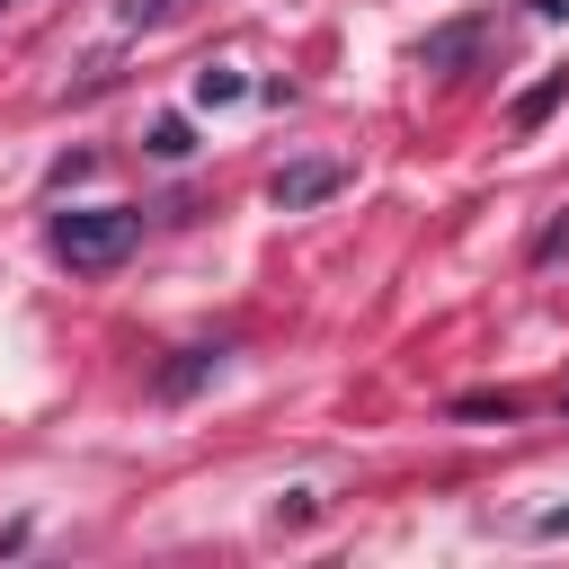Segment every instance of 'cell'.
<instances>
[{"instance_id":"3957f363","label":"cell","mask_w":569,"mask_h":569,"mask_svg":"<svg viewBox=\"0 0 569 569\" xmlns=\"http://www.w3.org/2000/svg\"><path fill=\"white\" fill-rule=\"evenodd\" d=\"M204 373H222V347H187V356H178V365L160 373V391H169V400H187V391H196Z\"/></svg>"},{"instance_id":"6da1fadb","label":"cell","mask_w":569,"mask_h":569,"mask_svg":"<svg viewBox=\"0 0 569 569\" xmlns=\"http://www.w3.org/2000/svg\"><path fill=\"white\" fill-rule=\"evenodd\" d=\"M133 240H142V213H124V204H71V213H53V258L80 267V276L124 267Z\"/></svg>"},{"instance_id":"277c9868","label":"cell","mask_w":569,"mask_h":569,"mask_svg":"<svg viewBox=\"0 0 569 569\" xmlns=\"http://www.w3.org/2000/svg\"><path fill=\"white\" fill-rule=\"evenodd\" d=\"M560 98H569V71H551V80H542V89H533V98L516 107V124H542V116H551Z\"/></svg>"},{"instance_id":"7a4b0ae2","label":"cell","mask_w":569,"mask_h":569,"mask_svg":"<svg viewBox=\"0 0 569 569\" xmlns=\"http://www.w3.org/2000/svg\"><path fill=\"white\" fill-rule=\"evenodd\" d=\"M338 187H347L338 160H293V169H276V204H284V213H302V204H320V196H338Z\"/></svg>"},{"instance_id":"52a82bcc","label":"cell","mask_w":569,"mask_h":569,"mask_svg":"<svg viewBox=\"0 0 569 569\" xmlns=\"http://www.w3.org/2000/svg\"><path fill=\"white\" fill-rule=\"evenodd\" d=\"M116 9H124V27H160V18H178L187 0H116Z\"/></svg>"},{"instance_id":"8992f818","label":"cell","mask_w":569,"mask_h":569,"mask_svg":"<svg viewBox=\"0 0 569 569\" xmlns=\"http://www.w3.org/2000/svg\"><path fill=\"white\" fill-rule=\"evenodd\" d=\"M196 98H204V107H231V98H240V71H196Z\"/></svg>"},{"instance_id":"5b68a950","label":"cell","mask_w":569,"mask_h":569,"mask_svg":"<svg viewBox=\"0 0 569 569\" xmlns=\"http://www.w3.org/2000/svg\"><path fill=\"white\" fill-rule=\"evenodd\" d=\"M480 44V27H445V36H427V62H462Z\"/></svg>"},{"instance_id":"ba28073f","label":"cell","mask_w":569,"mask_h":569,"mask_svg":"<svg viewBox=\"0 0 569 569\" xmlns=\"http://www.w3.org/2000/svg\"><path fill=\"white\" fill-rule=\"evenodd\" d=\"M151 151H160V160H187V124L160 116V124H151Z\"/></svg>"}]
</instances>
